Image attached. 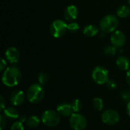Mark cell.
Wrapping results in <instances>:
<instances>
[{
  "label": "cell",
  "instance_id": "cell-1",
  "mask_svg": "<svg viewBox=\"0 0 130 130\" xmlns=\"http://www.w3.org/2000/svg\"><path fill=\"white\" fill-rule=\"evenodd\" d=\"M21 80V72L20 69L14 66L5 69L2 74V83L9 88L17 86Z\"/></svg>",
  "mask_w": 130,
  "mask_h": 130
},
{
  "label": "cell",
  "instance_id": "cell-4",
  "mask_svg": "<svg viewBox=\"0 0 130 130\" xmlns=\"http://www.w3.org/2000/svg\"><path fill=\"white\" fill-rule=\"evenodd\" d=\"M61 115L57 110H45L41 117L42 123L48 127H55L58 126L61 120Z\"/></svg>",
  "mask_w": 130,
  "mask_h": 130
},
{
  "label": "cell",
  "instance_id": "cell-22",
  "mask_svg": "<svg viewBox=\"0 0 130 130\" xmlns=\"http://www.w3.org/2000/svg\"><path fill=\"white\" fill-rule=\"evenodd\" d=\"M38 82L40 85H44L49 82V75L45 72H41L38 75Z\"/></svg>",
  "mask_w": 130,
  "mask_h": 130
},
{
  "label": "cell",
  "instance_id": "cell-25",
  "mask_svg": "<svg viewBox=\"0 0 130 130\" xmlns=\"http://www.w3.org/2000/svg\"><path fill=\"white\" fill-rule=\"evenodd\" d=\"M121 98L126 103L130 102V89H126V90L123 91L121 93Z\"/></svg>",
  "mask_w": 130,
  "mask_h": 130
},
{
  "label": "cell",
  "instance_id": "cell-19",
  "mask_svg": "<svg viewBox=\"0 0 130 130\" xmlns=\"http://www.w3.org/2000/svg\"><path fill=\"white\" fill-rule=\"evenodd\" d=\"M94 108L98 111H102L104 109V101L101 98H95L92 101Z\"/></svg>",
  "mask_w": 130,
  "mask_h": 130
},
{
  "label": "cell",
  "instance_id": "cell-27",
  "mask_svg": "<svg viewBox=\"0 0 130 130\" xmlns=\"http://www.w3.org/2000/svg\"><path fill=\"white\" fill-rule=\"evenodd\" d=\"M106 85H107V88H110V89H111V90L115 89V88H117V85L116 82H115V81H113V80H108V81H107V82L106 83Z\"/></svg>",
  "mask_w": 130,
  "mask_h": 130
},
{
  "label": "cell",
  "instance_id": "cell-7",
  "mask_svg": "<svg viewBox=\"0 0 130 130\" xmlns=\"http://www.w3.org/2000/svg\"><path fill=\"white\" fill-rule=\"evenodd\" d=\"M68 30V24L62 20H55L52 22L50 31L51 35L55 38H59L64 36Z\"/></svg>",
  "mask_w": 130,
  "mask_h": 130
},
{
  "label": "cell",
  "instance_id": "cell-15",
  "mask_svg": "<svg viewBox=\"0 0 130 130\" xmlns=\"http://www.w3.org/2000/svg\"><path fill=\"white\" fill-rule=\"evenodd\" d=\"M116 64L117 67L123 70V71H128L130 67V61L129 59L124 56H120L117 58L116 61Z\"/></svg>",
  "mask_w": 130,
  "mask_h": 130
},
{
  "label": "cell",
  "instance_id": "cell-29",
  "mask_svg": "<svg viewBox=\"0 0 130 130\" xmlns=\"http://www.w3.org/2000/svg\"><path fill=\"white\" fill-rule=\"evenodd\" d=\"M6 65H7L6 60H5L4 58H2V59H1V65H0V71H1V72L5 70V69L6 68Z\"/></svg>",
  "mask_w": 130,
  "mask_h": 130
},
{
  "label": "cell",
  "instance_id": "cell-30",
  "mask_svg": "<svg viewBox=\"0 0 130 130\" xmlns=\"http://www.w3.org/2000/svg\"><path fill=\"white\" fill-rule=\"evenodd\" d=\"M27 118H28V117H27L26 114H22V115H21V116L19 117V121H21V123H24V122L27 121Z\"/></svg>",
  "mask_w": 130,
  "mask_h": 130
},
{
  "label": "cell",
  "instance_id": "cell-5",
  "mask_svg": "<svg viewBox=\"0 0 130 130\" xmlns=\"http://www.w3.org/2000/svg\"><path fill=\"white\" fill-rule=\"evenodd\" d=\"M69 125L73 130H85L88 121L86 117L80 113H73L69 117Z\"/></svg>",
  "mask_w": 130,
  "mask_h": 130
},
{
  "label": "cell",
  "instance_id": "cell-11",
  "mask_svg": "<svg viewBox=\"0 0 130 130\" xmlns=\"http://www.w3.org/2000/svg\"><path fill=\"white\" fill-rule=\"evenodd\" d=\"M25 101V94L21 90L14 91L10 96V102L11 104L14 106L18 107L21 105Z\"/></svg>",
  "mask_w": 130,
  "mask_h": 130
},
{
  "label": "cell",
  "instance_id": "cell-23",
  "mask_svg": "<svg viewBox=\"0 0 130 130\" xmlns=\"http://www.w3.org/2000/svg\"><path fill=\"white\" fill-rule=\"evenodd\" d=\"M80 27L78 25V24L77 22H71L68 24V30H69L72 33H75L79 30Z\"/></svg>",
  "mask_w": 130,
  "mask_h": 130
},
{
  "label": "cell",
  "instance_id": "cell-16",
  "mask_svg": "<svg viewBox=\"0 0 130 130\" xmlns=\"http://www.w3.org/2000/svg\"><path fill=\"white\" fill-rule=\"evenodd\" d=\"M98 28L97 26L94 24H88L86 27H85L83 29V34L89 37H94L95 35L98 34Z\"/></svg>",
  "mask_w": 130,
  "mask_h": 130
},
{
  "label": "cell",
  "instance_id": "cell-33",
  "mask_svg": "<svg viewBox=\"0 0 130 130\" xmlns=\"http://www.w3.org/2000/svg\"><path fill=\"white\" fill-rule=\"evenodd\" d=\"M128 2H129V4L130 5V0H128Z\"/></svg>",
  "mask_w": 130,
  "mask_h": 130
},
{
  "label": "cell",
  "instance_id": "cell-10",
  "mask_svg": "<svg viewBox=\"0 0 130 130\" xmlns=\"http://www.w3.org/2000/svg\"><path fill=\"white\" fill-rule=\"evenodd\" d=\"M5 58L11 64H15L18 62L20 58L19 50L14 46L8 47L5 51Z\"/></svg>",
  "mask_w": 130,
  "mask_h": 130
},
{
  "label": "cell",
  "instance_id": "cell-24",
  "mask_svg": "<svg viewBox=\"0 0 130 130\" xmlns=\"http://www.w3.org/2000/svg\"><path fill=\"white\" fill-rule=\"evenodd\" d=\"M10 130H24V126L23 125V123L18 120V121L14 122L11 125Z\"/></svg>",
  "mask_w": 130,
  "mask_h": 130
},
{
  "label": "cell",
  "instance_id": "cell-31",
  "mask_svg": "<svg viewBox=\"0 0 130 130\" xmlns=\"http://www.w3.org/2000/svg\"><path fill=\"white\" fill-rule=\"evenodd\" d=\"M126 82H127L128 85L130 87V69L128 70V71H127V72H126Z\"/></svg>",
  "mask_w": 130,
  "mask_h": 130
},
{
  "label": "cell",
  "instance_id": "cell-2",
  "mask_svg": "<svg viewBox=\"0 0 130 130\" xmlns=\"http://www.w3.org/2000/svg\"><path fill=\"white\" fill-rule=\"evenodd\" d=\"M45 95V91L42 85L40 83L32 84L27 89L26 98L31 104H37L40 102Z\"/></svg>",
  "mask_w": 130,
  "mask_h": 130
},
{
  "label": "cell",
  "instance_id": "cell-28",
  "mask_svg": "<svg viewBox=\"0 0 130 130\" xmlns=\"http://www.w3.org/2000/svg\"><path fill=\"white\" fill-rule=\"evenodd\" d=\"M0 101H1V105H0V110L2 111V112H3V110L5 109V99H4V98H3V96L2 95L1 97H0Z\"/></svg>",
  "mask_w": 130,
  "mask_h": 130
},
{
  "label": "cell",
  "instance_id": "cell-8",
  "mask_svg": "<svg viewBox=\"0 0 130 130\" xmlns=\"http://www.w3.org/2000/svg\"><path fill=\"white\" fill-rule=\"evenodd\" d=\"M120 113L113 109H107L101 113V120L106 125H116L120 121Z\"/></svg>",
  "mask_w": 130,
  "mask_h": 130
},
{
  "label": "cell",
  "instance_id": "cell-9",
  "mask_svg": "<svg viewBox=\"0 0 130 130\" xmlns=\"http://www.w3.org/2000/svg\"><path fill=\"white\" fill-rule=\"evenodd\" d=\"M126 38L125 34L121 30H115L110 37V41L113 46L117 48L122 47L126 43Z\"/></svg>",
  "mask_w": 130,
  "mask_h": 130
},
{
  "label": "cell",
  "instance_id": "cell-20",
  "mask_svg": "<svg viewBox=\"0 0 130 130\" xmlns=\"http://www.w3.org/2000/svg\"><path fill=\"white\" fill-rule=\"evenodd\" d=\"M71 105H72L74 113H79L82 110V107H83L82 102L79 99H74L71 102Z\"/></svg>",
  "mask_w": 130,
  "mask_h": 130
},
{
  "label": "cell",
  "instance_id": "cell-18",
  "mask_svg": "<svg viewBox=\"0 0 130 130\" xmlns=\"http://www.w3.org/2000/svg\"><path fill=\"white\" fill-rule=\"evenodd\" d=\"M41 122V119H40L37 116L33 115L27 118L26 123L30 128H37Z\"/></svg>",
  "mask_w": 130,
  "mask_h": 130
},
{
  "label": "cell",
  "instance_id": "cell-21",
  "mask_svg": "<svg viewBox=\"0 0 130 130\" xmlns=\"http://www.w3.org/2000/svg\"><path fill=\"white\" fill-rule=\"evenodd\" d=\"M116 53H117V47H115L113 45L112 46H107L104 49V53L105 54V56H107L108 57L114 56Z\"/></svg>",
  "mask_w": 130,
  "mask_h": 130
},
{
  "label": "cell",
  "instance_id": "cell-26",
  "mask_svg": "<svg viewBox=\"0 0 130 130\" xmlns=\"http://www.w3.org/2000/svg\"><path fill=\"white\" fill-rule=\"evenodd\" d=\"M6 123H7L6 117L3 114H1L0 115V129H4L5 127L6 126Z\"/></svg>",
  "mask_w": 130,
  "mask_h": 130
},
{
  "label": "cell",
  "instance_id": "cell-17",
  "mask_svg": "<svg viewBox=\"0 0 130 130\" xmlns=\"http://www.w3.org/2000/svg\"><path fill=\"white\" fill-rule=\"evenodd\" d=\"M117 14L119 18H125L130 15V7L128 5H120L117 9Z\"/></svg>",
  "mask_w": 130,
  "mask_h": 130
},
{
  "label": "cell",
  "instance_id": "cell-13",
  "mask_svg": "<svg viewBox=\"0 0 130 130\" xmlns=\"http://www.w3.org/2000/svg\"><path fill=\"white\" fill-rule=\"evenodd\" d=\"M78 15V8L74 5H69L65 9L64 17H65L66 20H67L68 21H72L75 20L77 18Z\"/></svg>",
  "mask_w": 130,
  "mask_h": 130
},
{
  "label": "cell",
  "instance_id": "cell-12",
  "mask_svg": "<svg viewBox=\"0 0 130 130\" xmlns=\"http://www.w3.org/2000/svg\"><path fill=\"white\" fill-rule=\"evenodd\" d=\"M57 112L62 117H70L74 112L71 105V103L67 102H62L59 104L56 107Z\"/></svg>",
  "mask_w": 130,
  "mask_h": 130
},
{
  "label": "cell",
  "instance_id": "cell-6",
  "mask_svg": "<svg viewBox=\"0 0 130 130\" xmlns=\"http://www.w3.org/2000/svg\"><path fill=\"white\" fill-rule=\"evenodd\" d=\"M91 77L96 84L101 85L106 84L109 80V72L105 67L97 66L93 69Z\"/></svg>",
  "mask_w": 130,
  "mask_h": 130
},
{
  "label": "cell",
  "instance_id": "cell-3",
  "mask_svg": "<svg viewBox=\"0 0 130 130\" xmlns=\"http://www.w3.org/2000/svg\"><path fill=\"white\" fill-rule=\"evenodd\" d=\"M119 24V21L115 15L108 14L104 16L99 24L100 30L105 34L114 32L117 30V28Z\"/></svg>",
  "mask_w": 130,
  "mask_h": 130
},
{
  "label": "cell",
  "instance_id": "cell-14",
  "mask_svg": "<svg viewBox=\"0 0 130 130\" xmlns=\"http://www.w3.org/2000/svg\"><path fill=\"white\" fill-rule=\"evenodd\" d=\"M3 115L10 120H16L18 118H19L20 115H19V112L18 110V109L16 107H5V109L3 110Z\"/></svg>",
  "mask_w": 130,
  "mask_h": 130
},
{
  "label": "cell",
  "instance_id": "cell-32",
  "mask_svg": "<svg viewBox=\"0 0 130 130\" xmlns=\"http://www.w3.org/2000/svg\"><path fill=\"white\" fill-rule=\"evenodd\" d=\"M126 113L130 117V102H128L126 104Z\"/></svg>",
  "mask_w": 130,
  "mask_h": 130
}]
</instances>
